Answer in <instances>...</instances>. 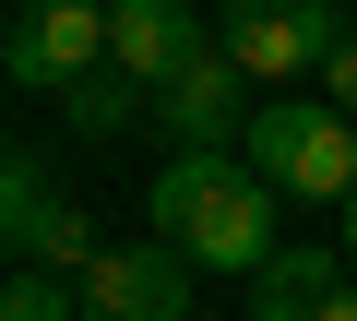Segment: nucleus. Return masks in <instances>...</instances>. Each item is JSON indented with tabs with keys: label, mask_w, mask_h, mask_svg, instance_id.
Masks as SVG:
<instances>
[{
	"label": "nucleus",
	"mask_w": 357,
	"mask_h": 321,
	"mask_svg": "<svg viewBox=\"0 0 357 321\" xmlns=\"http://www.w3.org/2000/svg\"><path fill=\"white\" fill-rule=\"evenodd\" d=\"M274 179L250 167V155H167V179L143 191V238H167V250H191L203 274H262L286 238H274Z\"/></svg>",
	"instance_id": "f257e3e1"
},
{
	"label": "nucleus",
	"mask_w": 357,
	"mask_h": 321,
	"mask_svg": "<svg viewBox=\"0 0 357 321\" xmlns=\"http://www.w3.org/2000/svg\"><path fill=\"white\" fill-rule=\"evenodd\" d=\"M238 155H250L286 203H357V119H345L333 95H262Z\"/></svg>",
	"instance_id": "f03ea898"
},
{
	"label": "nucleus",
	"mask_w": 357,
	"mask_h": 321,
	"mask_svg": "<svg viewBox=\"0 0 357 321\" xmlns=\"http://www.w3.org/2000/svg\"><path fill=\"white\" fill-rule=\"evenodd\" d=\"M333 36H345V0H215V48H227L262 95H286L298 72H321Z\"/></svg>",
	"instance_id": "7ed1b4c3"
},
{
	"label": "nucleus",
	"mask_w": 357,
	"mask_h": 321,
	"mask_svg": "<svg viewBox=\"0 0 357 321\" xmlns=\"http://www.w3.org/2000/svg\"><path fill=\"white\" fill-rule=\"evenodd\" d=\"M0 72L24 95H72L84 72H107V0H13Z\"/></svg>",
	"instance_id": "20e7f679"
},
{
	"label": "nucleus",
	"mask_w": 357,
	"mask_h": 321,
	"mask_svg": "<svg viewBox=\"0 0 357 321\" xmlns=\"http://www.w3.org/2000/svg\"><path fill=\"white\" fill-rule=\"evenodd\" d=\"M250 107H262V84H250L227 48H203L178 84H155V131H167V155H238V143H250Z\"/></svg>",
	"instance_id": "39448f33"
},
{
	"label": "nucleus",
	"mask_w": 357,
	"mask_h": 321,
	"mask_svg": "<svg viewBox=\"0 0 357 321\" xmlns=\"http://www.w3.org/2000/svg\"><path fill=\"white\" fill-rule=\"evenodd\" d=\"M0 226H13V262H60V274H84L107 238H96V214L36 167V155H13V167H0Z\"/></svg>",
	"instance_id": "423d86ee"
},
{
	"label": "nucleus",
	"mask_w": 357,
	"mask_h": 321,
	"mask_svg": "<svg viewBox=\"0 0 357 321\" xmlns=\"http://www.w3.org/2000/svg\"><path fill=\"white\" fill-rule=\"evenodd\" d=\"M178 309H191V250L119 238L84 262V321H178Z\"/></svg>",
	"instance_id": "0eeeda50"
},
{
	"label": "nucleus",
	"mask_w": 357,
	"mask_h": 321,
	"mask_svg": "<svg viewBox=\"0 0 357 321\" xmlns=\"http://www.w3.org/2000/svg\"><path fill=\"white\" fill-rule=\"evenodd\" d=\"M215 48V24L191 13V0H107V60L119 72H143V84H178Z\"/></svg>",
	"instance_id": "6e6552de"
},
{
	"label": "nucleus",
	"mask_w": 357,
	"mask_h": 321,
	"mask_svg": "<svg viewBox=\"0 0 357 321\" xmlns=\"http://www.w3.org/2000/svg\"><path fill=\"white\" fill-rule=\"evenodd\" d=\"M333 285H345V262H333V250H274V262L250 274V321H321V309H333Z\"/></svg>",
	"instance_id": "1a4fd4ad"
},
{
	"label": "nucleus",
	"mask_w": 357,
	"mask_h": 321,
	"mask_svg": "<svg viewBox=\"0 0 357 321\" xmlns=\"http://www.w3.org/2000/svg\"><path fill=\"white\" fill-rule=\"evenodd\" d=\"M143 95H155V84H143V72H119V60H107V72H84V84H72V95H60V107H72V131H84V143H119V131H131V119H143Z\"/></svg>",
	"instance_id": "9d476101"
},
{
	"label": "nucleus",
	"mask_w": 357,
	"mask_h": 321,
	"mask_svg": "<svg viewBox=\"0 0 357 321\" xmlns=\"http://www.w3.org/2000/svg\"><path fill=\"white\" fill-rule=\"evenodd\" d=\"M0 321H84V274H60V262H13Z\"/></svg>",
	"instance_id": "9b49d317"
},
{
	"label": "nucleus",
	"mask_w": 357,
	"mask_h": 321,
	"mask_svg": "<svg viewBox=\"0 0 357 321\" xmlns=\"http://www.w3.org/2000/svg\"><path fill=\"white\" fill-rule=\"evenodd\" d=\"M321 95H333V107L357 119V36H333V60H321Z\"/></svg>",
	"instance_id": "f8f14e48"
},
{
	"label": "nucleus",
	"mask_w": 357,
	"mask_h": 321,
	"mask_svg": "<svg viewBox=\"0 0 357 321\" xmlns=\"http://www.w3.org/2000/svg\"><path fill=\"white\" fill-rule=\"evenodd\" d=\"M333 214H345V262H357V203H333Z\"/></svg>",
	"instance_id": "ddd939ff"
}]
</instances>
